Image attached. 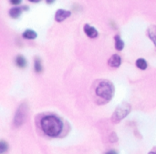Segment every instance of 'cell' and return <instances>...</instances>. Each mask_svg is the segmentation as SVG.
<instances>
[{"mask_svg": "<svg viewBox=\"0 0 156 154\" xmlns=\"http://www.w3.org/2000/svg\"><path fill=\"white\" fill-rule=\"evenodd\" d=\"M40 125L44 133L49 137H58L63 130L61 120L53 115L45 116L41 120Z\"/></svg>", "mask_w": 156, "mask_h": 154, "instance_id": "1", "label": "cell"}, {"mask_svg": "<svg viewBox=\"0 0 156 154\" xmlns=\"http://www.w3.org/2000/svg\"><path fill=\"white\" fill-rule=\"evenodd\" d=\"M95 93L97 97L100 99H102L105 102H108L112 100L113 93H114V88L112 84L108 80H101L96 83L95 85Z\"/></svg>", "mask_w": 156, "mask_h": 154, "instance_id": "2", "label": "cell"}, {"mask_svg": "<svg viewBox=\"0 0 156 154\" xmlns=\"http://www.w3.org/2000/svg\"><path fill=\"white\" fill-rule=\"evenodd\" d=\"M131 107L128 104H122V106H120L114 112V114L112 115V121L113 122H118L121 120H122L123 118H125L127 116V114L130 112Z\"/></svg>", "mask_w": 156, "mask_h": 154, "instance_id": "3", "label": "cell"}, {"mask_svg": "<svg viewBox=\"0 0 156 154\" xmlns=\"http://www.w3.org/2000/svg\"><path fill=\"white\" fill-rule=\"evenodd\" d=\"M25 118H26V110L24 109V106H21L19 108V110H17L16 116H15L14 123L16 126H19V125H21L24 122Z\"/></svg>", "mask_w": 156, "mask_h": 154, "instance_id": "4", "label": "cell"}, {"mask_svg": "<svg viewBox=\"0 0 156 154\" xmlns=\"http://www.w3.org/2000/svg\"><path fill=\"white\" fill-rule=\"evenodd\" d=\"M70 15H71L70 11L64 10V9H58V10L56 12L55 20H56L57 22H62V21H64L65 19H67L68 17H69Z\"/></svg>", "mask_w": 156, "mask_h": 154, "instance_id": "5", "label": "cell"}, {"mask_svg": "<svg viewBox=\"0 0 156 154\" xmlns=\"http://www.w3.org/2000/svg\"><path fill=\"white\" fill-rule=\"evenodd\" d=\"M84 32H85V34H86L89 37H90V38H96V37H98V35H99L97 29H96L95 27L90 26L89 24H86V25L84 26Z\"/></svg>", "mask_w": 156, "mask_h": 154, "instance_id": "6", "label": "cell"}, {"mask_svg": "<svg viewBox=\"0 0 156 154\" xmlns=\"http://www.w3.org/2000/svg\"><path fill=\"white\" fill-rule=\"evenodd\" d=\"M121 63H122V58H121V57H120L119 55H117V54L112 55V56L109 58V60H108V64H109V66L112 67V68H119L120 65H121Z\"/></svg>", "mask_w": 156, "mask_h": 154, "instance_id": "7", "label": "cell"}, {"mask_svg": "<svg viewBox=\"0 0 156 154\" xmlns=\"http://www.w3.org/2000/svg\"><path fill=\"white\" fill-rule=\"evenodd\" d=\"M22 9L23 8H21V7H13V8H11L10 10H9V15H10V16L11 17H13V18H17L20 15H21V13H22Z\"/></svg>", "mask_w": 156, "mask_h": 154, "instance_id": "8", "label": "cell"}, {"mask_svg": "<svg viewBox=\"0 0 156 154\" xmlns=\"http://www.w3.org/2000/svg\"><path fill=\"white\" fill-rule=\"evenodd\" d=\"M37 33L31 29H27L22 35V37L26 39H35L37 37Z\"/></svg>", "mask_w": 156, "mask_h": 154, "instance_id": "9", "label": "cell"}, {"mask_svg": "<svg viewBox=\"0 0 156 154\" xmlns=\"http://www.w3.org/2000/svg\"><path fill=\"white\" fill-rule=\"evenodd\" d=\"M148 36L156 46V26H151L148 28Z\"/></svg>", "mask_w": 156, "mask_h": 154, "instance_id": "10", "label": "cell"}, {"mask_svg": "<svg viewBox=\"0 0 156 154\" xmlns=\"http://www.w3.org/2000/svg\"><path fill=\"white\" fill-rule=\"evenodd\" d=\"M114 40H115V48L119 51L122 50L124 47V42L122 40V38L120 37V36H115L114 37Z\"/></svg>", "mask_w": 156, "mask_h": 154, "instance_id": "11", "label": "cell"}, {"mask_svg": "<svg viewBox=\"0 0 156 154\" xmlns=\"http://www.w3.org/2000/svg\"><path fill=\"white\" fill-rule=\"evenodd\" d=\"M16 64L17 67L23 68H25L26 65H27V60H26V58H25L23 56H17V57L16 58Z\"/></svg>", "mask_w": 156, "mask_h": 154, "instance_id": "12", "label": "cell"}, {"mask_svg": "<svg viewBox=\"0 0 156 154\" xmlns=\"http://www.w3.org/2000/svg\"><path fill=\"white\" fill-rule=\"evenodd\" d=\"M136 66H137V68H139L140 69L145 70V69L147 68V67H148V64H147V62L145 61V59H144V58H138V59L136 60Z\"/></svg>", "mask_w": 156, "mask_h": 154, "instance_id": "13", "label": "cell"}, {"mask_svg": "<svg viewBox=\"0 0 156 154\" xmlns=\"http://www.w3.org/2000/svg\"><path fill=\"white\" fill-rule=\"evenodd\" d=\"M34 68H35V71L37 73H40L42 71V65H41V60L38 58H35L34 61Z\"/></svg>", "mask_w": 156, "mask_h": 154, "instance_id": "14", "label": "cell"}, {"mask_svg": "<svg viewBox=\"0 0 156 154\" xmlns=\"http://www.w3.org/2000/svg\"><path fill=\"white\" fill-rule=\"evenodd\" d=\"M7 150H8V145L4 141H2L0 142V153L4 154Z\"/></svg>", "mask_w": 156, "mask_h": 154, "instance_id": "15", "label": "cell"}, {"mask_svg": "<svg viewBox=\"0 0 156 154\" xmlns=\"http://www.w3.org/2000/svg\"><path fill=\"white\" fill-rule=\"evenodd\" d=\"M22 0H9V2L12 4V5H19L21 3Z\"/></svg>", "mask_w": 156, "mask_h": 154, "instance_id": "16", "label": "cell"}, {"mask_svg": "<svg viewBox=\"0 0 156 154\" xmlns=\"http://www.w3.org/2000/svg\"><path fill=\"white\" fill-rule=\"evenodd\" d=\"M106 154H118L115 151H110V152H108Z\"/></svg>", "mask_w": 156, "mask_h": 154, "instance_id": "17", "label": "cell"}, {"mask_svg": "<svg viewBox=\"0 0 156 154\" xmlns=\"http://www.w3.org/2000/svg\"><path fill=\"white\" fill-rule=\"evenodd\" d=\"M29 2H32V3H38V2H40L41 0H28Z\"/></svg>", "mask_w": 156, "mask_h": 154, "instance_id": "18", "label": "cell"}, {"mask_svg": "<svg viewBox=\"0 0 156 154\" xmlns=\"http://www.w3.org/2000/svg\"><path fill=\"white\" fill-rule=\"evenodd\" d=\"M54 1H55V0H46V2H47L48 4H52Z\"/></svg>", "mask_w": 156, "mask_h": 154, "instance_id": "19", "label": "cell"}, {"mask_svg": "<svg viewBox=\"0 0 156 154\" xmlns=\"http://www.w3.org/2000/svg\"><path fill=\"white\" fill-rule=\"evenodd\" d=\"M149 154H155L154 152H149Z\"/></svg>", "mask_w": 156, "mask_h": 154, "instance_id": "20", "label": "cell"}]
</instances>
